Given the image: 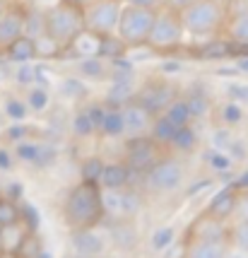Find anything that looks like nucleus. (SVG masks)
<instances>
[{"mask_svg":"<svg viewBox=\"0 0 248 258\" xmlns=\"http://www.w3.org/2000/svg\"><path fill=\"white\" fill-rule=\"evenodd\" d=\"M5 10H8V3H5V0H0V15H3Z\"/></svg>","mask_w":248,"mask_h":258,"instance_id":"35","label":"nucleus"},{"mask_svg":"<svg viewBox=\"0 0 248 258\" xmlns=\"http://www.w3.org/2000/svg\"><path fill=\"white\" fill-rule=\"evenodd\" d=\"M183 36H186V32L181 24L179 10L176 8H157L147 46L157 53H171L183 44Z\"/></svg>","mask_w":248,"mask_h":258,"instance_id":"6","label":"nucleus"},{"mask_svg":"<svg viewBox=\"0 0 248 258\" xmlns=\"http://www.w3.org/2000/svg\"><path fill=\"white\" fill-rule=\"evenodd\" d=\"M142 176V191L147 196H169L176 193L183 186V181L188 176V164L181 155H161V157L147 169Z\"/></svg>","mask_w":248,"mask_h":258,"instance_id":"4","label":"nucleus"},{"mask_svg":"<svg viewBox=\"0 0 248 258\" xmlns=\"http://www.w3.org/2000/svg\"><path fill=\"white\" fill-rule=\"evenodd\" d=\"M161 155H164V147L154 143L149 135H142V138H130L125 143L123 162L133 174H145Z\"/></svg>","mask_w":248,"mask_h":258,"instance_id":"9","label":"nucleus"},{"mask_svg":"<svg viewBox=\"0 0 248 258\" xmlns=\"http://www.w3.org/2000/svg\"><path fill=\"white\" fill-rule=\"evenodd\" d=\"M186 101H188V106H191L193 118H200V116H205V113H207V109H210V101H207V97H205V94H198V92L186 94Z\"/></svg>","mask_w":248,"mask_h":258,"instance_id":"29","label":"nucleus"},{"mask_svg":"<svg viewBox=\"0 0 248 258\" xmlns=\"http://www.w3.org/2000/svg\"><path fill=\"white\" fill-rule=\"evenodd\" d=\"M5 58L10 60V63H20V66H24V63H29V60H34L39 53H36V41L32 39V36H20L17 41H12L5 51Z\"/></svg>","mask_w":248,"mask_h":258,"instance_id":"19","label":"nucleus"},{"mask_svg":"<svg viewBox=\"0 0 248 258\" xmlns=\"http://www.w3.org/2000/svg\"><path fill=\"white\" fill-rule=\"evenodd\" d=\"M72 3H75V5H79V8H85V5H87V3H92V0H72Z\"/></svg>","mask_w":248,"mask_h":258,"instance_id":"34","label":"nucleus"},{"mask_svg":"<svg viewBox=\"0 0 248 258\" xmlns=\"http://www.w3.org/2000/svg\"><path fill=\"white\" fill-rule=\"evenodd\" d=\"M41 24H44L46 39H51L58 48H68L70 41L79 32H85L82 8L75 5L72 0H60L41 15Z\"/></svg>","mask_w":248,"mask_h":258,"instance_id":"3","label":"nucleus"},{"mask_svg":"<svg viewBox=\"0 0 248 258\" xmlns=\"http://www.w3.org/2000/svg\"><path fill=\"white\" fill-rule=\"evenodd\" d=\"M133 176H135V174L128 169V164H125L123 159H121V162H104L97 186H99L102 191H121V188H128V186H130Z\"/></svg>","mask_w":248,"mask_h":258,"instance_id":"13","label":"nucleus"},{"mask_svg":"<svg viewBox=\"0 0 248 258\" xmlns=\"http://www.w3.org/2000/svg\"><path fill=\"white\" fill-rule=\"evenodd\" d=\"M97 133L104 138H123V125H121V106H106L99 111V123Z\"/></svg>","mask_w":248,"mask_h":258,"instance_id":"20","label":"nucleus"},{"mask_svg":"<svg viewBox=\"0 0 248 258\" xmlns=\"http://www.w3.org/2000/svg\"><path fill=\"white\" fill-rule=\"evenodd\" d=\"M231 251L229 239H198L186 236L183 258H226Z\"/></svg>","mask_w":248,"mask_h":258,"instance_id":"12","label":"nucleus"},{"mask_svg":"<svg viewBox=\"0 0 248 258\" xmlns=\"http://www.w3.org/2000/svg\"><path fill=\"white\" fill-rule=\"evenodd\" d=\"M22 220V208L20 203L10 198V196H3L0 193V227H8V225H15Z\"/></svg>","mask_w":248,"mask_h":258,"instance_id":"24","label":"nucleus"},{"mask_svg":"<svg viewBox=\"0 0 248 258\" xmlns=\"http://www.w3.org/2000/svg\"><path fill=\"white\" fill-rule=\"evenodd\" d=\"M27 29V15L20 8H8L0 15V51H5L12 41L24 36Z\"/></svg>","mask_w":248,"mask_h":258,"instance_id":"14","label":"nucleus"},{"mask_svg":"<svg viewBox=\"0 0 248 258\" xmlns=\"http://www.w3.org/2000/svg\"><path fill=\"white\" fill-rule=\"evenodd\" d=\"M0 258H15V256H10V253H3V251H0Z\"/></svg>","mask_w":248,"mask_h":258,"instance_id":"36","label":"nucleus"},{"mask_svg":"<svg viewBox=\"0 0 248 258\" xmlns=\"http://www.w3.org/2000/svg\"><path fill=\"white\" fill-rule=\"evenodd\" d=\"M123 10L121 0H92L82 8V22L85 32L99 34V36H111L116 34V24Z\"/></svg>","mask_w":248,"mask_h":258,"instance_id":"7","label":"nucleus"},{"mask_svg":"<svg viewBox=\"0 0 248 258\" xmlns=\"http://www.w3.org/2000/svg\"><path fill=\"white\" fill-rule=\"evenodd\" d=\"M125 5H135V8H149V10H157L161 5V0H123Z\"/></svg>","mask_w":248,"mask_h":258,"instance_id":"32","label":"nucleus"},{"mask_svg":"<svg viewBox=\"0 0 248 258\" xmlns=\"http://www.w3.org/2000/svg\"><path fill=\"white\" fill-rule=\"evenodd\" d=\"M157 116L147 111L145 106H140L135 99L125 101L121 106V125H123V138H142V135H149V128L154 123Z\"/></svg>","mask_w":248,"mask_h":258,"instance_id":"11","label":"nucleus"},{"mask_svg":"<svg viewBox=\"0 0 248 258\" xmlns=\"http://www.w3.org/2000/svg\"><path fill=\"white\" fill-rule=\"evenodd\" d=\"M234 217H236V220H248V191H241V196H238Z\"/></svg>","mask_w":248,"mask_h":258,"instance_id":"31","label":"nucleus"},{"mask_svg":"<svg viewBox=\"0 0 248 258\" xmlns=\"http://www.w3.org/2000/svg\"><path fill=\"white\" fill-rule=\"evenodd\" d=\"M60 215H63V225L68 227L70 234L99 227L104 220L102 188L90 181L75 183L72 188H68L65 198H63Z\"/></svg>","mask_w":248,"mask_h":258,"instance_id":"1","label":"nucleus"},{"mask_svg":"<svg viewBox=\"0 0 248 258\" xmlns=\"http://www.w3.org/2000/svg\"><path fill=\"white\" fill-rule=\"evenodd\" d=\"M97 123H99V113L79 111L72 121V133L77 138H90V135L97 133Z\"/></svg>","mask_w":248,"mask_h":258,"instance_id":"25","label":"nucleus"},{"mask_svg":"<svg viewBox=\"0 0 248 258\" xmlns=\"http://www.w3.org/2000/svg\"><path fill=\"white\" fill-rule=\"evenodd\" d=\"M229 244L248 256V220H236V225L229 227Z\"/></svg>","mask_w":248,"mask_h":258,"instance_id":"26","label":"nucleus"},{"mask_svg":"<svg viewBox=\"0 0 248 258\" xmlns=\"http://www.w3.org/2000/svg\"><path fill=\"white\" fill-rule=\"evenodd\" d=\"M104 217L111 222H135V217L142 210V193L128 186L121 191H102Z\"/></svg>","mask_w":248,"mask_h":258,"instance_id":"8","label":"nucleus"},{"mask_svg":"<svg viewBox=\"0 0 248 258\" xmlns=\"http://www.w3.org/2000/svg\"><path fill=\"white\" fill-rule=\"evenodd\" d=\"M169 145L174 147V150H179V152H191L193 147L198 145V135H195V131H193V125L179 128V131H176V135L171 138Z\"/></svg>","mask_w":248,"mask_h":258,"instance_id":"27","label":"nucleus"},{"mask_svg":"<svg viewBox=\"0 0 248 258\" xmlns=\"http://www.w3.org/2000/svg\"><path fill=\"white\" fill-rule=\"evenodd\" d=\"M8 116H10L12 121H24L27 118V111H29V106L22 104L20 99H8Z\"/></svg>","mask_w":248,"mask_h":258,"instance_id":"30","label":"nucleus"},{"mask_svg":"<svg viewBox=\"0 0 248 258\" xmlns=\"http://www.w3.org/2000/svg\"><path fill=\"white\" fill-rule=\"evenodd\" d=\"M226 32H229V39L231 41H236L241 46H248V10H241L236 12L229 24H224Z\"/></svg>","mask_w":248,"mask_h":258,"instance_id":"23","label":"nucleus"},{"mask_svg":"<svg viewBox=\"0 0 248 258\" xmlns=\"http://www.w3.org/2000/svg\"><path fill=\"white\" fill-rule=\"evenodd\" d=\"M29 232H34L32 227L24 225V220L15 222V225H8V227H0V251L3 253H10L15 256L17 248L22 246V241L27 239Z\"/></svg>","mask_w":248,"mask_h":258,"instance_id":"18","label":"nucleus"},{"mask_svg":"<svg viewBox=\"0 0 248 258\" xmlns=\"http://www.w3.org/2000/svg\"><path fill=\"white\" fill-rule=\"evenodd\" d=\"M70 51H75L82 58H97L102 53V36L92 32H79L68 46Z\"/></svg>","mask_w":248,"mask_h":258,"instance_id":"22","label":"nucleus"},{"mask_svg":"<svg viewBox=\"0 0 248 258\" xmlns=\"http://www.w3.org/2000/svg\"><path fill=\"white\" fill-rule=\"evenodd\" d=\"M176 97H179L176 87L169 85L167 80H149V82H145V85L140 87L135 101L140 106H145L152 116H161V111H164Z\"/></svg>","mask_w":248,"mask_h":258,"instance_id":"10","label":"nucleus"},{"mask_svg":"<svg viewBox=\"0 0 248 258\" xmlns=\"http://www.w3.org/2000/svg\"><path fill=\"white\" fill-rule=\"evenodd\" d=\"M104 162L99 157H90L82 162V181H90V183H97L99 181V174H102Z\"/></svg>","mask_w":248,"mask_h":258,"instance_id":"28","label":"nucleus"},{"mask_svg":"<svg viewBox=\"0 0 248 258\" xmlns=\"http://www.w3.org/2000/svg\"><path fill=\"white\" fill-rule=\"evenodd\" d=\"M106 246H109V241L97 232V227L87 229V232H75L72 234V251L79 258H102Z\"/></svg>","mask_w":248,"mask_h":258,"instance_id":"15","label":"nucleus"},{"mask_svg":"<svg viewBox=\"0 0 248 258\" xmlns=\"http://www.w3.org/2000/svg\"><path fill=\"white\" fill-rule=\"evenodd\" d=\"M238 196H241V188H238V186H229V188H224V191H219L217 196H214L212 201H210V205L205 208L203 213H207L210 217H214V220L229 222V220L234 217Z\"/></svg>","mask_w":248,"mask_h":258,"instance_id":"16","label":"nucleus"},{"mask_svg":"<svg viewBox=\"0 0 248 258\" xmlns=\"http://www.w3.org/2000/svg\"><path fill=\"white\" fill-rule=\"evenodd\" d=\"M12 167V150H0V169Z\"/></svg>","mask_w":248,"mask_h":258,"instance_id":"33","label":"nucleus"},{"mask_svg":"<svg viewBox=\"0 0 248 258\" xmlns=\"http://www.w3.org/2000/svg\"><path fill=\"white\" fill-rule=\"evenodd\" d=\"M154 12L157 10H149V8L123 5L113 36L125 48H142V46H147L149 29H152V22H154Z\"/></svg>","mask_w":248,"mask_h":258,"instance_id":"5","label":"nucleus"},{"mask_svg":"<svg viewBox=\"0 0 248 258\" xmlns=\"http://www.w3.org/2000/svg\"><path fill=\"white\" fill-rule=\"evenodd\" d=\"M41 258H46V253H44V256H41Z\"/></svg>","mask_w":248,"mask_h":258,"instance_id":"37","label":"nucleus"},{"mask_svg":"<svg viewBox=\"0 0 248 258\" xmlns=\"http://www.w3.org/2000/svg\"><path fill=\"white\" fill-rule=\"evenodd\" d=\"M188 236H198V239H229V227L222 220H214L207 213H200L193 220Z\"/></svg>","mask_w":248,"mask_h":258,"instance_id":"17","label":"nucleus"},{"mask_svg":"<svg viewBox=\"0 0 248 258\" xmlns=\"http://www.w3.org/2000/svg\"><path fill=\"white\" fill-rule=\"evenodd\" d=\"M161 118H167L174 128H186V125H193V121H195L193 113H191L188 101H186V97H181V94L161 111Z\"/></svg>","mask_w":248,"mask_h":258,"instance_id":"21","label":"nucleus"},{"mask_svg":"<svg viewBox=\"0 0 248 258\" xmlns=\"http://www.w3.org/2000/svg\"><path fill=\"white\" fill-rule=\"evenodd\" d=\"M179 17L183 32L198 39L219 34L226 24V10L222 0H188L183 8H179Z\"/></svg>","mask_w":248,"mask_h":258,"instance_id":"2","label":"nucleus"}]
</instances>
